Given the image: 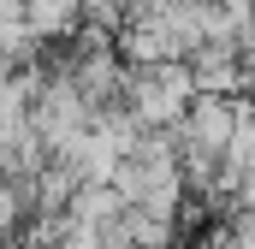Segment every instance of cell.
I'll use <instances>...</instances> for the list:
<instances>
[{
  "mask_svg": "<svg viewBox=\"0 0 255 249\" xmlns=\"http://www.w3.org/2000/svg\"><path fill=\"white\" fill-rule=\"evenodd\" d=\"M24 24L42 48H65L83 30V0H24Z\"/></svg>",
  "mask_w": 255,
  "mask_h": 249,
  "instance_id": "2",
  "label": "cell"
},
{
  "mask_svg": "<svg viewBox=\"0 0 255 249\" xmlns=\"http://www.w3.org/2000/svg\"><path fill=\"white\" fill-rule=\"evenodd\" d=\"M190 101H196V83L184 71V60L130 71V83H125V113L142 130H178L184 113H190Z\"/></svg>",
  "mask_w": 255,
  "mask_h": 249,
  "instance_id": "1",
  "label": "cell"
}]
</instances>
